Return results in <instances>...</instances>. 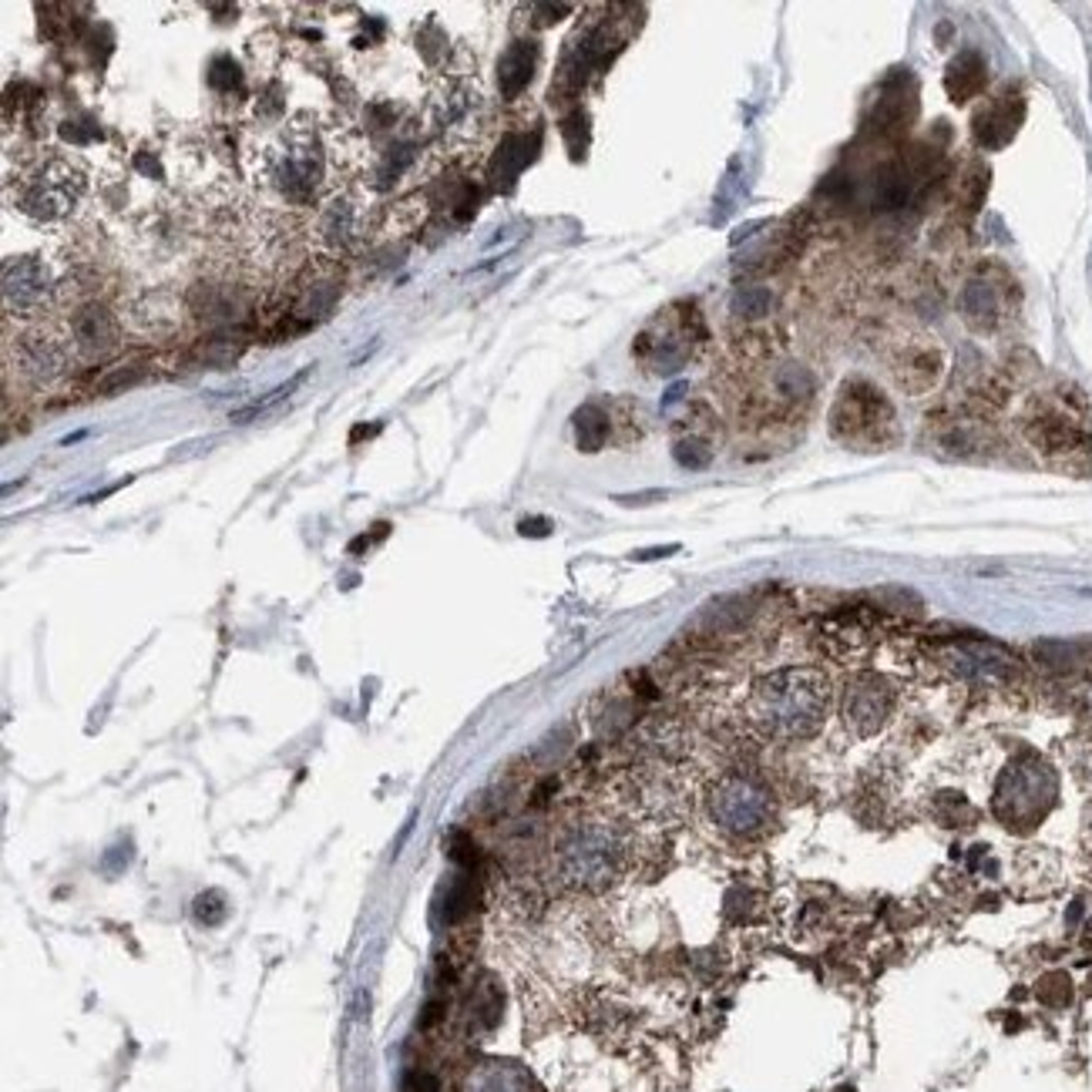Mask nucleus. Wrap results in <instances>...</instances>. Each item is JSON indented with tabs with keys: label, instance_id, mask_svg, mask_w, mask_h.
I'll return each instance as SVG.
<instances>
[{
	"label": "nucleus",
	"instance_id": "obj_1",
	"mask_svg": "<svg viewBox=\"0 0 1092 1092\" xmlns=\"http://www.w3.org/2000/svg\"><path fill=\"white\" fill-rule=\"evenodd\" d=\"M830 706V682L821 670L767 673L747 693V720L767 739H803L821 730Z\"/></svg>",
	"mask_w": 1092,
	"mask_h": 1092
},
{
	"label": "nucleus",
	"instance_id": "obj_2",
	"mask_svg": "<svg viewBox=\"0 0 1092 1092\" xmlns=\"http://www.w3.org/2000/svg\"><path fill=\"white\" fill-rule=\"evenodd\" d=\"M91 178L88 169L57 148L30 151L7 175V202L38 225L68 222L81 212Z\"/></svg>",
	"mask_w": 1092,
	"mask_h": 1092
},
{
	"label": "nucleus",
	"instance_id": "obj_3",
	"mask_svg": "<svg viewBox=\"0 0 1092 1092\" xmlns=\"http://www.w3.org/2000/svg\"><path fill=\"white\" fill-rule=\"evenodd\" d=\"M326 172V145L310 118H293L260 151V178L293 205H310Z\"/></svg>",
	"mask_w": 1092,
	"mask_h": 1092
},
{
	"label": "nucleus",
	"instance_id": "obj_4",
	"mask_svg": "<svg viewBox=\"0 0 1092 1092\" xmlns=\"http://www.w3.org/2000/svg\"><path fill=\"white\" fill-rule=\"evenodd\" d=\"M626 841L602 821H582L558 833L555 841V874L572 891H605L626 871Z\"/></svg>",
	"mask_w": 1092,
	"mask_h": 1092
},
{
	"label": "nucleus",
	"instance_id": "obj_5",
	"mask_svg": "<svg viewBox=\"0 0 1092 1092\" xmlns=\"http://www.w3.org/2000/svg\"><path fill=\"white\" fill-rule=\"evenodd\" d=\"M4 357H7V367L18 373L24 384H34V387L57 384L60 377L71 370V363L78 360L68 326L57 320L27 323L18 337H7Z\"/></svg>",
	"mask_w": 1092,
	"mask_h": 1092
},
{
	"label": "nucleus",
	"instance_id": "obj_6",
	"mask_svg": "<svg viewBox=\"0 0 1092 1092\" xmlns=\"http://www.w3.org/2000/svg\"><path fill=\"white\" fill-rule=\"evenodd\" d=\"M706 810L723 833L730 838H760L773 824L777 803L760 780L747 773H726L706 794Z\"/></svg>",
	"mask_w": 1092,
	"mask_h": 1092
},
{
	"label": "nucleus",
	"instance_id": "obj_7",
	"mask_svg": "<svg viewBox=\"0 0 1092 1092\" xmlns=\"http://www.w3.org/2000/svg\"><path fill=\"white\" fill-rule=\"evenodd\" d=\"M68 299L54 266L41 256H10L4 263V310L18 320H44Z\"/></svg>",
	"mask_w": 1092,
	"mask_h": 1092
},
{
	"label": "nucleus",
	"instance_id": "obj_8",
	"mask_svg": "<svg viewBox=\"0 0 1092 1092\" xmlns=\"http://www.w3.org/2000/svg\"><path fill=\"white\" fill-rule=\"evenodd\" d=\"M833 437L854 447H881L891 441L894 411L881 390L868 381H851L841 387V397L830 414Z\"/></svg>",
	"mask_w": 1092,
	"mask_h": 1092
},
{
	"label": "nucleus",
	"instance_id": "obj_9",
	"mask_svg": "<svg viewBox=\"0 0 1092 1092\" xmlns=\"http://www.w3.org/2000/svg\"><path fill=\"white\" fill-rule=\"evenodd\" d=\"M363 236H367V202H363V195L350 186L333 189L316 209L310 239L323 252L340 256L360 246Z\"/></svg>",
	"mask_w": 1092,
	"mask_h": 1092
},
{
	"label": "nucleus",
	"instance_id": "obj_10",
	"mask_svg": "<svg viewBox=\"0 0 1092 1092\" xmlns=\"http://www.w3.org/2000/svg\"><path fill=\"white\" fill-rule=\"evenodd\" d=\"M65 326L71 333L74 354L78 357H104L118 346L121 326L125 323H121L112 310L98 307V302H84V307H78L68 316Z\"/></svg>",
	"mask_w": 1092,
	"mask_h": 1092
},
{
	"label": "nucleus",
	"instance_id": "obj_11",
	"mask_svg": "<svg viewBox=\"0 0 1092 1092\" xmlns=\"http://www.w3.org/2000/svg\"><path fill=\"white\" fill-rule=\"evenodd\" d=\"M891 703H894V693L888 686V679L868 673V676H857L851 682V689H847L844 717L860 736H871L881 730L884 720L891 717Z\"/></svg>",
	"mask_w": 1092,
	"mask_h": 1092
},
{
	"label": "nucleus",
	"instance_id": "obj_12",
	"mask_svg": "<svg viewBox=\"0 0 1092 1092\" xmlns=\"http://www.w3.org/2000/svg\"><path fill=\"white\" fill-rule=\"evenodd\" d=\"M121 323L142 337H169L181 326V302L169 290H151L121 310Z\"/></svg>",
	"mask_w": 1092,
	"mask_h": 1092
},
{
	"label": "nucleus",
	"instance_id": "obj_13",
	"mask_svg": "<svg viewBox=\"0 0 1092 1092\" xmlns=\"http://www.w3.org/2000/svg\"><path fill=\"white\" fill-rule=\"evenodd\" d=\"M538 60H541L538 41H514L508 44V51L498 57V88H502V95L508 101L518 98L521 91L532 84Z\"/></svg>",
	"mask_w": 1092,
	"mask_h": 1092
},
{
	"label": "nucleus",
	"instance_id": "obj_14",
	"mask_svg": "<svg viewBox=\"0 0 1092 1092\" xmlns=\"http://www.w3.org/2000/svg\"><path fill=\"white\" fill-rule=\"evenodd\" d=\"M535 148H538V135H532V139H528V135H508V139L502 142V148H498V155H494L491 175L498 181H511L528 162L535 159Z\"/></svg>",
	"mask_w": 1092,
	"mask_h": 1092
},
{
	"label": "nucleus",
	"instance_id": "obj_15",
	"mask_svg": "<svg viewBox=\"0 0 1092 1092\" xmlns=\"http://www.w3.org/2000/svg\"><path fill=\"white\" fill-rule=\"evenodd\" d=\"M612 431V417L602 411L599 404H588L575 414V437H579L582 451H602V444L609 441Z\"/></svg>",
	"mask_w": 1092,
	"mask_h": 1092
},
{
	"label": "nucleus",
	"instance_id": "obj_16",
	"mask_svg": "<svg viewBox=\"0 0 1092 1092\" xmlns=\"http://www.w3.org/2000/svg\"><path fill=\"white\" fill-rule=\"evenodd\" d=\"M475 907V884L471 877H454L447 884V898H444V915L447 921H461L467 912Z\"/></svg>",
	"mask_w": 1092,
	"mask_h": 1092
},
{
	"label": "nucleus",
	"instance_id": "obj_17",
	"mask_svg": "<svg viewBox=\"0 0 1092 1092\" xmlns=\"http://www.w3.org/2000/svg\"><path fill=\"white\" fill-rule=\"evenodd\" d=\"M307 373H310V370H302V373H296V377H293V381H286L283 387H276V390H269V393H266V397H263V401H252L249 407H242V411H236V414H233V420H236V423H246V420H252L256 414H263V411H269V407H272V404H276V401H283V397H290V390H296V387H299L302 381H307Z\"/></svg>",
	"mask_w": 1092,
	"mask_h": 1092
},
{
	"label": "nucleus",
	"instance_id": "obj_18",
	"mask_svg": "<svg viewBox=\"0 0 1092 1092\" xmlns=\"http://www.w3.org/2000/svg\"><path fill=\"white\" fill-rule=\"evenodd\" d=\"M673 454H676V461L686 464V467H706L712 458V447L703 441V437H682V441H676Z\"/></svg>",
	"mask_w": 1092,
	"mask_h": 1092
},
{
	"label": "nucleus",
	"instance_id": "obj_19",
	"mask_svg": "<svg viewBox=\"0 0 1092 1092\" xmlns=\"http://www.w3.org/2000/svg\"><path fill=\"white\" fill-rule=\"evenodd\" d=\"M192 912H195V921H202V924H219V921L225 918V912H229V907H225V898H222L219 891H205V894H199V898H195Z\"/></svg>",
	"mask_w": 1092,
	"mask_h": 1092
},
{
	"label": "nucleus",
	"instance_id": "obj_20",
	"mask_svg": "<svg viewBox=\"0 0 1092 1092\" xmlns=\"http://www.w3.org/2000/svg\"><path fill=\"white\" fill-rule=\"evenodd\" d=\"M444 851L451 854V860H458V864H471V860H475V841L467 838L464 830H451L447 838H444Z\"/></svg>",
	"mask_w": 1092,
	"mask_h": 1092
},
{
	"label": "nucleus",
	"instance_id": "obj_21",
	"mask_svg": "<svg viewBox=\"0 0 1092 1092\" xmlns=\"http://www.w3.org/2000/svg\"><path fill=\"white\" fill-rule=\"evenodd\" d=\"M549 521H521V535H532V538H541V535H549Z\"/></svg>",
	"mask_w": 1092,
	"mask_h": 1092
},
{
	"label": "nucleus",
	"instance_id": "obj_22",
	"mask_svg": "<svg viewBox=\"0 0 1092 1092\" xmlns=\"http://www.w3.org/2000/svg\"><path fill=\"white\" fill-rule=\"evenodd\" d=\"M407 1092H437V1089H434V1079H428V1075H414Z\"/></svg>",
	"mask_w": 1092,
	"mask_h": 1092
}]
</instances>
